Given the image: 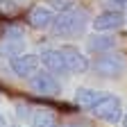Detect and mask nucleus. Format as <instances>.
Returning <instances> with one entry per match:
<instances>
[{"label": "nucleus", "mask_w": 127, "mask_h": 127, "mask_svg": "<svg viewBox=\"0 0 127 127\" xmlns=\"http://www.w3.org/2000/svg\"><path fill=\"white\" fill-rule=\"evenodd\" d=\"M89 25V11L79 9V7H70L66 11H59L57 18L52 23V34L59 36V39H68V36H75V34H82Z\"/></svg>", "instance_id": "f257e3e1"}, {"label": "nucleus", "mask_w": 127, "mask_h": 127, "mask_svg": "<svg viewBox=\"0 0 127 127\" xmlns=\"http://www.w3.org/2000/svg\"><path fill=\"white\" fill-rule=\"evenodd\" d=\"M91 68L98 77H107V79H118L123 77V73L127 70V59L120 52H107V55H98L91 61Z\"/></svg>", "instance_id": "f03ea898"}, {"label": "nucleus", "mask_w": 127, "mask_h": 127, "mask_svg": "<svg viewBox=\"0 0 127 127\" xmlns=\"http://www.w3.org/2000/svg\"><path fill=\"white\" fill-rule=\"evenodd\" d=\"M91 114H93L95 118H100V120L109 123V125H116V123L123 120L125 111H123V102H120L118 95L102 93V98L98 100V104L91 109Z\"/></svg>", "instance_id": "7ed1b4c3"}, {"label": "nucleus", "mask_w": 127, "mask_h": 127, "mask_svg": "<svg viewBox=\"0 0 127 127\" xmlns=\"http://www.w3.org/2000/svg\"><path fill=\"white\" fill-rule=\"evenodd\" d=\"M39 61L41 57L39 55H32V52H23V55H16L9 59V68L14 70L16 77H23V79H30L32 75L39 73Z\"/></svg>", "instance_id": "20e7f679"}, {"label": "nucleus", "mask_w": 127, "mask_h": 127, "mask_svg": "<svg viewBox=\"0 0 127 127\" xmlns=\"http://www.w3.org/2000/svg\"><path fill=\"white\" fill-rule=\"evenodd\" d=\"M27 86H30V91L34 95H57L61 91L57 77L52 73H43V70H39L36 75H32L27 79Z\"/></svg>", "instance_id": "39448f33"}, {"label": "nucleus", "mask_w": 127, "mask_h": 127, "mask_svg": "<svg viewBox=\"0 0 127 127\" xmlns=\"http://www.w3.org/2000/svg\"><path fill=\"white\" fill-rule=\"evenodd\" d=\"M125 21H127L125 14L116 11V9H104V11H100L95 16V18H91L95 32H116V30H120L125 25Z\"/></svg>", "instance_id": "423d86ee"}, {"label": "nucleus", "mask_w": 127, "mask_h": 127, "mask_svg": "<svg viewBox=\"0 0 127 127\" xmlns=\"http://www.w3.org/2000/svg\"><path fill=\"white\" fill-rule=\"evenodd\" d=\"M118 45V36H114L111 32H95L86 39V50L93 55H107L114 52Z\"/></svg>", "instance_id": "0eeeda50"}, {"label": "nucleus", "mask_w": 127, "mask_h": 127, "mask_svg": "<svg viewBox=\"0 0 127 127\" xmlns=\"http://www.w3.org/2000/svg\"><path fill=\"white\" fill-rule=\"evenodd\" d=\"M61 52H64V59H66V66H68V73H75V75H82L91 68V61L86 59V55H82V50L75 45H61Z\"/></svg>", "instance_id": "6e6552de"}, {"label": "nucleus", "mask_w": 127, "mask_h": 127, "mask_svg": "<svg viewBox=\"0 0 127 127\" xmlns=\"http://www.w3.org/2000/svg\"><path fill=\"white\" fill-rule=\"evenodd\" d=\"M39 57H41V64L50 73L68 75V66H66V59H64L61 48H43V50L39 52Z\"/></svg>", "instance_id": "1a4fd4ad"}, {"label": "nucleus", "mask_w": 127, "mask_h": 127, "mask_svg": "<svg viewBox=\"0 0 127 127\" xmlns=\"http://www.w3.org/2000/svg\"><path fill=\"white\" fill-rule=\"evenodd\" d=\"M55 11L48 7V5H36V7H32L27 11V23L32 27H36V30H45V27H52L55 23Z\"/></svg>", "instance_id": "9d476101"}, {"label": "nucleus", "mask_w": 127, "mask_h": 127, "mask_svg": "<svg viewBox=\"0 0 127 127\" xmlns=\"http://www.w3.org/2000/svg\"><path fill=\"white\" fill-rule=\"evenodd\" d=\"M102 98V93L98 89H89V86H82V89H77L75 91V104L77 107H82V109H93L95 104H98V100Z\"/></svg>", "instance_id": "9b49d317"}, {"label": "nucleus", "mask_w": 127, "mask_h": 127, "mask_svg": "<svg viewBox=\"0 0 127 127\" xmlns=\"http://www.w3.org/2000/svg\"><path fill=\"white\" fill-rule=\"evenodd\" d=\"M23 52H25V39H2V43H0V57L11 59Z\"/></svg>", "instance_id": "f8f14e48"}, {"label": "nucleus", "mask_w": 127, "mask_h": 127, "mask_svg": "<svg viewBox=\"0 0 127 127\" xmlns=\"http://www.w3.org/2000/svg\"><path fill=\"white\" fill-rule=\"evenodd\" d=\"M30 125L32 127H57V118L48 111H32Z\"/></svg>", "instance_id": "ddd939ff"}, {"label": "nucleus", "mask_w": 127, "mask_h": 127, "mask_svg": "<svg viewBox=\"0 0 127 127\" xmlns=\"http://www.w3.org/2000/svg\"><path fill=\"white\" fill-rule=\"evenodd\" d=\"M2 39H23V30L18 25H7L2 30Z\"/></svg>", "instance_id": "4468645a"}, {"label": "nucleus", "mask_w": 127, "mask_h": 127, "mask_svg": "<svg viewBox=\"0 0 127 127\" xmlns=\"http://www.w3.org/2000/svg\"><path fill=\"white\" fill-rule=\"evenodd\" d=\"M52 7H57V11H66L73 7V0H50Z\"/></svg>", "instance_id": "2eb2a0df"}, {"label": "nucleus", "mask_w": 127, "mask_h": 127, "mask_svg": "<svg viewBox=\"0 0 127 127\" xmlns=\"http://www.w3.org/2000/svg\"><path fill=\"white\" fill-rule=\"evenodd\" d=\"M123 7H127V0H107V9H116V11H120Z\"/></svg>", "instance_id": "dca6fc26"}, {"label": "nucleus", "mask_w": 127, "mask_h": 127, "mask_svg": "<svg viewBox=\"0 0 127 127\" xmlns=\"http://www.w3.org/2000/svg\"><path fill=\"white\" fill-rule=\"evenodd\" d=\"M0 127H7V118H5L2 114H0Z\"/></svg>", "instance_id": "f3484780"}, {"label": "nucleus", "mask_w": 127, "mask_h": 127, "mask_svg": "<svg viewBox=\"0 0 127 127\" xmlns=\"http://www.w3.org/2000/svg\"><path fill=\"white\" fill-rule=\"evenodd\" d=\"M120 123H123V127H127V111H125V116H123V120H120Z\"/></svg>", "instance_id": "a211bd4d"}, {"label": "nucleus", "mask_w": 127, "mask_h": 127, "mask_svg": "<svg viewBox=\"0 0 127 127\" xmlns=\"http://www.w3.org/2000/svg\"><path fill=\"white\" fill-rule=\"evenodd\" d=\"M64 127H84V125H75V123H70V125H64Z\"/></svg>", "instance_id": "6ab92c4d"}, {"label": "nucleus", "mask_w": 127, "mask_h": 127, "mask_svg": "<svg viewBox=\"0 0 127 127\" xmlns=\"http://www.w3.org/2000/svg\"><path fill=\"white\" fill-rule=\"evenodd\" d=\"M125 18H127V11H125Z\"/></svg>", "instance_id": "aec40b11"}]
</instances>
